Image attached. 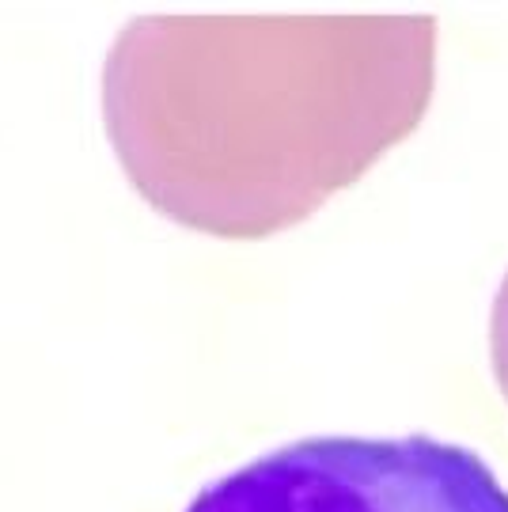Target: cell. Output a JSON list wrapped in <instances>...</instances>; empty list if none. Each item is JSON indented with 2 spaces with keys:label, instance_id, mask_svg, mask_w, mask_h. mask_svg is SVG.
<instances>
[{
  "label": "cell",
  "instance_id": "6da1fadb",
  "mask_svg": "<svg viewBox=\"0 0 508 512\" xmlns=\"http://www.w3.org/2000/svg\"><path fill=\"white\" fill-rule=\"evenodd\" d=\"M436 42V16H133L103 65V122L156 213L266 239L421 126Z\"/></svg>",
  "mask_w": 508,
  "mask_h": 512
},
{
  "label": "cell",
  "instance_id": "7a4b0ae2",
  "mask_svg": "<svg viewBox=\"0 0 508 512\" xmlns=\"http://www.w3.org/2000/svg\"><path fill=\"white\" fill-rule=\"evenodd\" d=\"M182 512H508V486L433 433H315L213 478Z\"/></svg>",
  "mask_w": 508,
  "mask_h": 512
},
{
  "label": "cell",
  "instance_id": "3957f363",
  "mask_svg": "<svg viewBox=\"0 0 508 512\" xmlns=\"http://www.w3.org/2000/svg\"><path fill=\"white\" fill-rule=\"evenodd\" d=\"M490 365L493 380H497L501 395L508 399V274L501 277L490 308Z\"/></svg>",
  "mask_w": 508,
  "mask_h": 512
}]
</instances>
